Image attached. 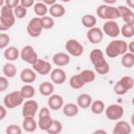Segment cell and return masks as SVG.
Segmentation results:
<instances>
[{
  "label": "cell",
  "instance_id": "cell-1",
  "mask_svg": "<svg viewBox=\"0 0 134 134\" xmlns=\"http://www.w3.org/2000/svg\"><path fill=\"white\" fill-rule=\"evenodd\" d=\"M127 43L121 40L111 41L106 48L107 55L111 58L124 54L127 50Z\"/></svg>",
  "mask_w": 134,
  "mask_h": 134
},
{
  "label": "cell",
  "instance_id": "cell-2",
  "mask_svg": "<svg viewBox=\"0 0 134 134\" xmlns=\"http://www.w3.org/2000/svg\"><path fill=\"white\" fill-rule=\"evenodd\" d=\"M24 99L20 91H14L5 96L4 103L7 108H14L21 105Z\"/></svg>",
  "mask_w": 134,
  "mask_h": 134
},
{
  "label": "cell",
  "instance_id": "cell-3",
  "mask_svg": "<svg viewBox=\"0 0 134 134\" xmlns=\"http://www.w3.org/2000/svg\"><path fill=\"white\" fill-rule=\"evenodd\" d=\"M43 28V23L41 18L35 17L30 20L27 26L29 35L33 37L39 36Z\"/></svg>",
  "mask_w": 134,
  "mask_h": 134
},
{
  "label": "cell",
  "instance_id": "cell-4",
  "mask_svg": "<svg viewBox=\"0 0 134 134\" xmlns=\"http://www.w3.org/2000/svg\"><path fill=\"white\" fill-rule=\"evenodd\" d=\"M65 48L72 55L75 57L80 56L83 52L82 45L75 39L69 40L66 42Z\"/></svg>",
  "mask_w": 134,
  "mask_h": 134
},
{
  "label": "cell",
  "instance_id": "cell-5",
  "mask_svg": "<svg viewBox=\"0 0 134 134\" xmlns=\"http://www.w3.org/2000/svg\"><path fill=\"white\" fill-rule=\"evenodd\" d=\"M21 59L29 64H33L38 59L36 52L30 46H25L21 51Z\"/></svg>",
  "mask_w": 134,
  "mask_h": 134
},
{
  "label": "cell",
  "instance_id": "cell-6",
  "mask_svg": "<svg viewBox=\"0 0 134 134\" xmlns=\"http://www.w3.org/2000/svg\"><path fill=\"white\" fill-rule=\"evenodd\" d=\"M124 114L123 108L118 105L113 104L109 106L106 110V115L110 120H117L120 118Z\"/></svg>",
  "mask_w": 134,
  "mask_h": 134
},
{
  "label": "cell",
  "instance_id": "cell-7",
  "mask_svg": "<svg viewBox=\"0 0 134 134\" xmlns=\"http://www.w3.org/2000/svg\"><path fill=\"white\" fill-rule=\"evenodd\" d=\"M38 105L37 103L33 100H30L26 102L23 107V115L24 117H32L35 116L38 109Z\"/></svg>",
  "mask_w": 134,
  "mask_h": 134
},
{
  "label": "cell",
  "instance_id": "cell-8",
  "mask_svg": "<svg viewBox=\"0 0 134 134\" xmlns=\"http://www.w3.org/2000/svg\"><path fill=\"white\" fill-rule=\"evenodd\" d=\"M105 33L110 37H116L120 33V28L116 22L110 20L106 22L103 25Z\"/></svg>",
  "mask_w": 134,
  "mask_h": 134
},
{
  "label": "cell",
  "instance_id": "cell-9",
  "mask_svg": "<svg viewBox=\"0 0 134 134\" xmlns=\"http://www.w3.org/2000/svg\"><path fill=\"white\" fill-rule=\"evenodd\" d=\"M32 65L35 70L43 75L48 74L51 69V65L48 62L40 59H38Z\"/></svg>",
  "mask_w": 134,
  "mask_h": 134
},
{
  "label": "cell",
  "instance_id": "cell-10",
  "mask_svg": "<svg viewBox=\"0 0 134 134\" xmlns=\"http://www.w3.org/2000/svg\"><path fill=\"white\" fill-rule=\"evenodd\" d=\"M87 37L91 43L96 44L99 43L102 40L103 34L100 28L94 27L88 31Z\"/></svg>",
  "mask_w": 134,
  "mask_h": 134
},
{
  "label": "cell",
  "instance_id": "cell-11",
  "mask_svg": "<svg viewBox=\"0 0 134 134\" xmlns=\"http://www.w3.org/2000/svg\"><path fill=\"white\" fill-rule=\"evenodd\" d=\"M120 16L126 24L133 25L134 15L133 13L128 7L125 6H119L118 7Z\"/></svg>",
  "mask_w": 134,
  "mask_h": 134
},
{
  "label": "cell",
  "instance_id": "cell-12",
  "mask_svg": "<svg viewBox=\"0 0 134 134\" xmlns=\"http://www.w3.org/2000/svg\"><path fill=\"white\" fill-rule=\"evenodd\" d=\"M51 80L55 84H61L66 80V74L63 70L61 69H55L50 75Z\"/></svg>",
  "mask_w": 134,
  "mask_h": 134
},
{
  "label": "cell",
  "instance_id": "cell-13",
  "mask_svg": "<svg viewBox=\"0 0 134 134\" xmlns=\"http://www.w3.org/2000/svg\"><path fill=\"white\" fill-rule=\"evenodd\" d=\"M48 105L51 109L57 110L60 109L63 104V100L61 96L59 95H53L48 99Z\"/></svg>",
  "mask_w": 134,
  "mask_h": 134
},
{
  "label": "cell",
  "instance_id": "cell-14",
  "mask_svg": "<svg viewBox=\"0 0 134 134\" xmlns=\"http://www.w3.org/2000/svg\"><path fill=\"white\" fill-rule=\"evenodd\" d=\"M131 132V127L129 124L125 121L118 122L113 130L114 134H129Z\"/></svg>",
  "mask_w": 134,
  "mask_h": 134
},
{
  "label": "cell",
  "instance_id": "cell-15",
  "mask_svg": "<svg viewBox=\"0 0 134 134\" xmlns=\"http://www.w3.org/2000/svg\"><path fill=\"white\" fill-rule=\"evenodd\" d=\"M52 60L54 63L57 65L64 66L69 63L70 58L66 53L60 52L53 55Z\"/></svg>",
  "mask_w": 134,
  "mask_h": 134
},
{
  "label": "cell",
  "instance_id": "cell-16",
  "mask_svg": "<svg viewBox=\"0 0 134 134\" xmlns=\"http://www.w3.org/2000/svg\"><path fill=\"white\" fill-rule=\"evenodd\" d=\"M20 79L24 83H32L36 79V74L30 69H25L20 73Z\"/></svg>",
  "mask_w": 134,
  "mask_h": 134
},
{
  "label": "cell",
  "instance_id": "cell-17",
  "mask_svg": "<svg viewBox=\"0 0 134 134\" xmlns=\"http://www.w3.org/2000/svg\"><path fill=\"white\" fill-rule=\"evenodd\" d=\"M120 14L117 8L107 6L104 12V19H114L120 17Z\"/></svg>",
  "mask_w": 134,
  "mask_h": 134
},
{
  "label": "cell",
  "instance_id": "cell-18",
  "mask_svg": "<svg viewBox=\"0 0 134 134\" xmlns=\"http://www.w3.org/2000/svg\"><path fill=\"white\" fill-rule=\"evenodd\" d=\"M23 127L24 130L28 132L34 131L37 128V124L35 120L32 117H25L23 122Z\"/></svg>",
  "mask_w": 134,
  "mask_h": 134
},
{
  "label": "cell",
  "instance_id": "cell-19",
  "mask_svg": "<svg viewBox=\"0 0 134 134\" xmlns=\"http://www.w3.org/2000/svg\"><path fill=\"white\" fill-rule=\"evenodd\" d=\"M64 7L59 4H53L49 9L50 14L54 17H60L65 13Z\"/></svg>",
  "mask_w": 134,
  "mask_h": 134
},
{
  "label": "cell",
  "instance_id": "cell-20",
  "mask_svg": "<svg viewBox=\"0 0 134 134\" xmlns=\"http://www.w3.org/2000/svg\"><path fill=\"white\" fill-rule=\"evenodd\" d=\"M53 122V120L50 117V115H47L39 118L38 126L42 130H47L51 126Z\"/></svg>",
  "mask_w": 134,
  "mask_h": 134
},
{
  "label": "cell",
  "instance_id": "cell-21",
  "mask_svg": "<svg viewBox=\"0 0 134 134\" xmlns=\"http://www.w3.org/2000/svg\"><path fill=\"white\" fill-rule=\"evenodd\" d=\"M4 55L8 60H16L18 59L19 56V50L15 47H10L5 50Z\"/></svg>",
  "mask_w": 134,
  "mask_h": 134
},
{
  "label": "cell",
  "instance_id": "cell-22",
  "mask_svg": "<svg viewBox=\"0 0 134 134\" xmlns=\"http://www.w3.org/2000/svg\"><path fill=\"white\" fill-rule=\"evenodd\" d=\"M77 102L81 108H86L91 105L92 98L87 94H82L79 95L77 97Z\"/></svg>",
  "mask_w": 134,
  "mask_h": 134
},
{
  "label": "cell",
  "instance_id": "cell-23",
  "mask_svg": "<svg viewBox=\"0 0 134 134\" xmlns=\"http://www.w3.org/2000/svg\"><path fill=\"white\" fill-rule=\"evenodd\" d=\"M90 58L93 65L105 59L103 52L99 49H95L93 50L90 53Z\"/></svg>",
  "mask_w": 134,
  "mask_h": 134
},
{
  "label": "cell",
  "instance_id": "cell-24",
  "mask_svg": "<svg viewBox=\"0 0 134 134\" xmlns=\"http://www.w3.org/2000/svg\"><path fill=\"white\" fill-rule=\"evenodd\" d=\"M63 113L68 117H73L77 115L79 111L77 106L73 103L66 104L63 109Z\"/></svg>",
  "mask_w": 134,
  "mask_h": 134
},
{
  "label": "cell",
  "instance_id": "cell-25",
  "mask_svg": "<svg viewBox=\"0 0 134 134\" xmlns=\"http://www.w3.org/2000/svg\"><path fill=\"white\" fill-rule=\"evenodd\" d=\"M54 87L49 82H44L39 86V92L43 96H48L53 91Z\"/></svg>",
  "mask_w": 134,
  "mask_h": 134
},
{
  "label": "cell",
  "instance_id": "cell-26",
  "mask_svg": "<svg viewBox=\"0 0 134 134\" xmlns=\"http://www.w3.org/2000/svg\"><path fill=\"white\" fill-rule=\"evenodd\" d=\"M85 83L82 80L80 74L72 76L70 80V85L74 89L82 88Z\"/></svg>",
  "mask_w": 134,
  "mask_h": 134
},
{
  "label": "cell",
  "instance_id": "cell-27",
  "mask_svg": "<svg viewBox=\"0 0 134 134\" xmlns=\"http://www.w3.org/2000/svg\"><path fill=\"white\" fill-rule=\"evenodd\" d=\"M15 23V18L14 17L9 18H4L0 17V30L1 31L9 29Z\"/></svg>",
  "mask_w": 134,
  "mask_h": 134
},
{
  "label": "cell",
  "instance_id": "cell-28",
  "mask_svg": "<svg viewBox=\"0 0 134 134\" xmlns=\"http://www.w3.org/2000/svg\"><path fill=\"white\" fill-rule=\"evenodd\" d=\"M95 70L100 74H105L109 70V66L105 59L94 65Z\"/></svg>",
  "mask_w": 134,
  "mask_h": 134
},
{
  "label": "cell",
  "instance_id": "cell-29",
  "mask_svg": "<svg viewBox=\"0 0 134 134\" xmlns=\"http://www.w3.org/2000/svg\"><path fill=\"white\" fill-rule=\"evenodd\" d=\"M121 62L126 68H131L134 65V55L132 53H127L122 56Z\"/></svg>",
  "mask_w": 134,
  "mask_h": 134
},
{
  "label": "cell",
  "instance_id": "cell-30",
  "mask_svg": "<svg viewBox=\"0 0 134 134\" xmlns=\"http://www.w3.org/2000/svg\"><path fill=\"white\" fill-rule=\"evenodd\" d=\"M21 94L24 98H29L33 97L35 94V90L33 86L29 85L23 86L20 91Z\"/></svg>",
  "mask_w": 134,
  "mask_h": 134
},
{
  "label": "cell",
  "instance_id": "cell-31",
  "mask_svg": "<svg viewBox=\"0 0 134 134\" xmlns=\"http://www.w3.org/2000/svg\"><path fill=\"white\" fill-rule=\"evenodd\" d=\"M83 81L85 83H90L93 81L95 78V74L93 71L90 70H85L80 74Z\"/></svg>",
  "mask_w": 134,
  "mask_h": 134
},
{
  "label": "cell",
  "instance_id": "cell-32",
  "mask_svg": "<svg viewBox=\"0 0 134 134\" xmlns=\"http://www.w3.org/2000/svg\"><path fill=\"white\" fill-rule=\"evenodd\" d=\"M82 23L85 27L91 28L95 25L96 23V19L93 15H86L82 17Z\"/></svg>",
  "mask_w": 134,
  "mask_h": 134
},
{
  "label": "cell",
  "instance_id": "cell-33",
  "mask_svg": "<svg viewBox=\"0 0 134 134\" xmlns=\"http://www.w3.org/2000/svg\"><path fill=\"white\" fill-rule=\"evenodd\" d=\"M3 73L7 77H14L16 73V68L13 64L6 63L3 66Z\"/></svg>",
  "mask_w": 134,
  "mask_h": 134
},
{
  "label": "cell",
  "instance_id": "cell-34",
  "mask_svg": "<svg viewBox=\"0 0 134 134\" xmlns=\"http://www.w3.org/2000/svg\"><path fill=\"white\" fill-rule=\"evenodd\" d=\"M119 82L120 85L127 91L132 88L133 86V80L131 77L129 76L122 77Z\"/></svg>",
  "mask_w": 134,
  "mask_h": 134
},
{
  "label": "cell",
  "instance_id": "cell-35",
  "mask_svg": "<svg viewBox=\"0 0 134 134\" xmlns=\"http://www.w3.org/2000/svg\"><path fill=\"white\" fill-rule=\"evenodd\" d=\"M121 34L126 38H130L133 36L134 28L133 25L125 24L121 28Z\"/></svg>",
  "mask_w": 134,
  "mask_h": 134
},
{
  "label": "cell",
  "instance_id": "cell-36",
  "mask_svg": "<svg viewBox=\"0 0 134 134\" xmlns=\"http://www.w3.org/2000/svg\"><path fill=\"white\" fill-rule=\"evenodd\" d=\"M105 105L104 103L99 100L94 101L91 106V110L95 114H101L104 109Z\"/></svg>",
  "mask_w": 134,
  "mask_h": 134
},
{
  "label": "cell",
  "instance_id": "cell-37",
  "mask_svg": "<svg viewBox=\"0 0 134 134\" xmlns=\"http://www.w3.org/2000/svg\"><path fill=\"white\" fill-rule=\"evenodd\" d=\"M62 129L61 123L57 120H53V122L50 128L47 130L50 134H57L60 133Z\"/></svg>",
  "mask_w": 134,
  "mask_h": 134
},
{
  "label": "cell",
  "instance_id": "cell-38",
  "mask_svg": "<svg viewBox=\"0 0 134 134\" xmlns=\"http://www.w3.org/2000/svg\"><path fill=\"white\" fill-rule=\"evenodd\" d=\"M34 8L35 13L40 16L45 15L48 11L46 5L43 3H36L34 6Z\"/></svg>",
  "mask_w": 134,
  "mask_h": 134
},
{
  "label": "cell",
  "instance_id": "cell-39",
  "mask_svg": "<svg viewBox=\"0 0 134 134\" xmlns=\"http://www.w3.org/2000/svg\"><path fill=\"white\" fill-rule=\"evenodd\" d=\"M1 17L4 18H9L14 17L12 8L6 5L3 6L1 11Z\"/></svg>",
  "mask_w": 134,
  "mask_h": 134
},
{
  "label": "cell",
  "instance_id": "cell-40",
  "mask_svg": "<svg viewBox=\"0 0 134 134\" xmlns=\"http://www.w3.org/2000/svg\"><path fill=\"white\" fill-rule=\"evenodd\" d=\"M14 13L16 16L18 18H23L27 14V9L21 5H18L14 9Z\"/></svg>",
  "mask_w": 134,
  "mask_h": 134
},
{
  "label": "cell",
  "instance_id": "cell-41",
  "mask_svg": "<svg viewBox=\"0 0 134 134\" xmlns=\"http://www.w3.org/2000/svg\"><path fill=\"white\" fill-rule=\"evenodd\" d=\"M6 132L7 134H20L21 130L18 125H10L7 127Z\"/></svg>",
  "mask_w": 134,
  "mask_h": 134
},
{
  "label": "cell",
  "instance_id": "cell-42",
  "mask_svg": "<svg viewBox=\"0 0 134 134\" xmlns=\"http://www.w3.org/2000/svg\"><path fill=\"white\" fill-rule=\"evenodd\" d=\"M43 23V28L48 29L51 28L54 25L53 19L49 16H43L41 18Z\"/></svg>",
  "mask_w": 134,
  "mask_h": 134
},
{
  "label": "cell",
  "instance_id": "cell-43",
  "mask_svg": "<svg viewBox=\"0 0 134 134\" xmlns=\"http://www.w3.org/2000/svg\"><path fill=\"white\" fill-rule=\"evenodd\" d=\"M10 41V38L8 35L6 34H1L0 35V48L3 49L6 47Z\"/></svg>",
  "mask_w": 134,
  "mask_h": 134
},
{
  "label": "cell",
  "instance_id": "cell-44",
  "mask_svg": "<svg viewBox=\"0 0 134 134\" xmlns=\"http://www.w3.org/2000/svg\"><path fill=\"white\" fill-rule=\"evenodd\" d=\"M114 92L116 94L118 95H124L127 92V90L125 89L120 84L119 82L118 81L117 83L115 84L114 88Z\"/></svg>",
  "mask_w": 134,
  "mask_h": 134
},
{
  "label": "cell",
  "instance_id": "cell-45",
  "mask_svg": "<svg viewBox=\"0 0 134 134\" xmlns=\"http://www.w3.org/2000/svg\"><path fill=\"white\" fill-rule=\"evenodd\" d=\"M8 86V82L7 80L3 76L0 77V91L1 92L7 89Z\"/></svg>",
  "mask_w": 134,
  "mask_h": 134
},
{
  "label": "cell",
  "instance_id": "cell-46",
  "mask_svg": "<svg viewBox=\"0 0 134 134\" xmlns=\"http://www.w3.org/2000/svg\"><path fill=\"white\" fill-rule=\"evenodd\" d=\"M107 5H102L98 7L96 10V13L99 17L102 19H104V12L105 9Z\"/></svg>",
  "mask_w": 134,
  "mask_h": 134
},
{
  "label": "cell",
  "instance_id": "cell-47",
  "mask_svg": "<svg viewBox=\"0 0 134 134\" xmlns=\"http://www.w3.org/2000/svg\"><path fill=\"white\" fill-rule=\"evenodd\" d=\"M18 0H6L5 1L6 5L11 8H16L18 6Z\"/></svg>",
  "mask_w": 134,
  "mask_h": 134
},
{
  "label": "cell",
  "instance_id": "cell-48",
  "mask_svg": "<svg viewBox=\"0 0 134 134\" xmlns=\"http://www.w3.org/2000/svg\"><path fill=\"white\" fill-rule=\"evenodd\" d=\"M21 5L22 6H23L25 8L26 7H31L34 3V1L33 0H21Z\"/></svg>",
  "mask_w": 134,
  "mask_h": 134
},
{
  "label": "cell",
  "instance_id": "cell-49",
  "mask_svg": "<svg viewBox=\"0 0 134 134\" xmlns=\"http://www.w3.org/2000/svg\"><path fill=\"white\" fill-rule=\"evenodd\" d=\"M47 115H50L49 110L47 108H46V107L42 108L40 109V111H39V118H40V117H41L42 116H47Z\"/></svg>",
  "mask_w": 134,
  "mask_h": 134
},
{
  "label": "cell",
  "instance_id": "cell-50",
  "mask_svg": "<svg viewBox=\"0 0 134 134\" xmlns=\"http://www.w3.org/2000/svg\"><path fill=\"white\" fill-rule=\"evenodd\" d=\"M0 111H1L0 119H2L4 118H5L6 115V110L5 109V108L2 105H1V108H0Z\"/></svg>",
  "mask_w": 134,
  "mask_h": 134
},
{
  "label": "cell",
  "instance_id": "cell-51",
  "mask_svg": "<svg viewBox=\"0 0 134 134\" xmlns=\"http://www.w3.org/2000/svg\"><path fill=\"white\" fill-rule=\"evenodd\" d=\"M128 48H129V50L132 53H133V50H134V42L133 41H131L129 44V46H128Z\"/></svg>",
  "mask_w": 134,
  "mask_h": 134
},
{
  "label": "cell",
  "instance_id": "cell-52",
  "mask_svg": "<svg viewBox=\"0 0 134 134\" xmlns=\"http://www.w3.org/2000/svg\"><path fill=\"white\" fill-rule=\"evenodd\" d=\"M43 2L48 5H53L55 2V0H44L43 1Z\"/></svg>",
  "mask_w": 134,
  "mask_h": 134
},
{
  "label": "cell",
  "instance_id": "cell-53",
  "mask_svg": "<svg viewBox=\"0 0 134 134\" xmlns=\"http://www.w3.org/2000/svg\"><path fill=\"white\" fill-rule=\"evenodd\" d=\"M126 2H127V3L128 4V5L129 6H130L132 8L133 7V5H134V4H133V3H134V2H133V0L127 1Z\"/></svg>",
  "mask_w": 134,
  "mask_h": 134
},
{
  "label": "cell",
  "instance_id": "cell-54",
  "mask_svg": "<svg viewBox=\"0 0 134 134\" xmlns=\"http://www.w3.org/2000/svg\"><path fill=\"white\" fill-rule=\"evenodd\" d=\"M104 2L107 3H114L116 2V1H104Z\"/></svg>",
  "mask_w": 134,
  "mask_h": 134
},
{
  "label": "cell",
  "instance_id": "cell-55",
  "mask_svg": "<svg viewBox=\"0 0 134 134\" xmlns=\"http://www.w3.org/2000/svg\"><path fill=\"white\" fill-rule=\"evenodd\" d=\"M100 133H106L105 131H103V130H102V131H100L99 130H98V131H97L95 132V133H100Z\"/></svg>",
  "mask_w": 134,
  "mask_h": 134
}]
</instances>
